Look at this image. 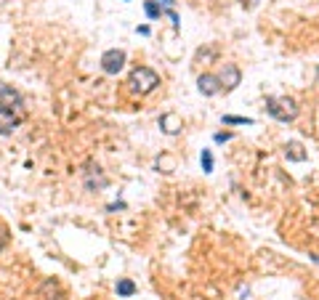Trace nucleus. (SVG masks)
<instances>
[{"label": "nucleus", "mask_w": 319, "mask_h": 300, "mask_svg": "<svg viewBox=\"0 0 319 300\" xmlns=\"http://www.w3.org/2000/svg\"><path fill=\"white\" fill-rule=\"evenodd\" d=\"M239 3H242L245 8H255V6H258V3H261V0H239Z\"/></svg>", "instance_id": "18"}, {"label": "nucleus", "mask_w": 319, "mask_h": 300, "mask_svg": "<svg viewBox=\"0 0 319 300\" xmlns=\"http://www.w3.org/2000/svg\"><path fill=\"white\" fill-rule=\"evenodd\" d=\"M83 183H85L88 192H99V189H107V186H109V178L104 176V170H101L99 165L91 162V165L83 170Z\"/></svg>", "instance_id": "4"}, {"label": "nucleus", "mask_w": 319, "mask_h": 300, "mask_svg": "<svg viewBox=\"0 0 319 300\" xmlns=\"http://www.w3.org/2000/svg\"><path fill=\"white\" fill-rule=\"evenodd\" d=\"M115 210H125V202H109L107 204V213H115Z\"/></svg>", "instance_id": "16"}, {"label": "nucleus", "mask_w": 319, "mask_h": 300, "mask_svg": "<svg viewBox=\"0 0 319 300\" xmlns=\"http://www.w3.org/2000/svg\"><path fill=\"white\" fill-rule=\"evenodd\" d=\"M234 136L229 133V130H218L216 136H213V141H216V144H226V141H232Z\"/></svg>", "instance_id": "15"}, {"label": "nucleus", "mask_w": 319, "mask_h": 300, "mask_svg": "<svg viewBox=\"0 0 319 300\" xmlns=\"http://www.w3.org/2000/svg\"><path fill=\"white\" fill-rule=\"evenodd\" d=\"M144 13H147V19H160V16H165V8L157 3V0H144Z\"/></svg>", "instance_id": "11"}, {"label": "nucleus", "mask_w": 319, "mask_h": 300, "mask_svg": "<svg viewBox=\"0 0 319 300\" xmlns=\"http://www.w3.org/2000/svg\"><path fill=\"white\" fill-rule=\"evenodd\" d=\"M125 61H128V53L122 48H109V51L101 53L99 64H101V72L104 74H120L122 67H125Z\"/></svg>", "instance_id": "3"}, {"label": "nucleus", "mask_w": 319, "mask_h": 300, "mask_svg": "<svg viewBox=\"0 0 319 300\" xmlns=\"http://www.w3.org/2000/svg\"><path fill=\"white\" fill-rule=\"evenodd\" d=\"M128 88L136 96H149L160 88V74L152 67H136L131 74H128Z\"/></svg>", "instance_id": "1"}, {"label": "nucleus", "mask_w": 319, "mask_h": 300, "mask_svg": "<svg viewBox=\"0 0 319 300\" xmlns=\"http://www.w3.org/2000/svg\"><path fill=\"white\" fill-rule=\"evenodd\" d=\"M136 282L133 279H128V276H122V279H117V284H115V292H117V297H133L136 295Z\"/></svg>", "instance_id": "10"}, {"label": "nucleus", "mask_w": 319, "mask_h": 300, "mask_svg": "<svg viewBox=\"0 0 319 300\" xmlns=\"http://www.w3.org/2000/svg\"><path fill=\"white\" fill-rule=\"evenodd\" d=\"M316 83H319V67H316Z\"/></svg>", "instance_id": "20"}, {"label": "nucleus", "mask_w": 319, "mask_h": 300, "mask_svg": "<svg viewBox=\"0 0 319 300\" xmlns=\"http://www.w3.org/2000/svg\"><path fill=\"white\" fill-rule=\"evenodd\" d=\"M253 117H239V115H223V125H253Z\"/></svg>", "instance_id": "14"}, {"label": "nucleus", "mask_w": 319, "mask_h": 300, "mask_svg": "<svg viewBox=\"0 0 319 300\" xmlns=\"http://www.w3.org/2000/svg\"><path fill=\"white\" fill-rule=\"evenodd\" d=\"M197 90L202 93V96H218V93L223 90L221 77L218 74H210V72H202L197 77Z\"/></svg>", "instance_id": "6"}, {"label": "nucleus", "mask_w": 319, "mask_h": 300, "mask_svg": "<svg viewBox=\"0 0 319 300\" xmlns=\"http://www.w3.org/2000/svg\"><path fill=\"white\" fill-rule=\"evenodd\" d=\"M300 149H303L300 144L290 141V144L285 146V157H287V160H293V162H303V160H306V152H300Z\"/></svg>", "instance_id": "12"}, {"label": "nucleus", "mask_w": 319, "mask_h": 300, "mask_svg": "<svg viewBox=\"0 0 319 300\" xmlns=\"http://www.w3.org/2000/svg\"><path fill=\"white\" fill-rule=\"evenodd\" d=\"M0 104L16 109V112H22V109H24V96L16 88H11V85H0Z\"/></svg>", "instance_id": "8"}, {"label": "nucleus", "mask_w": 319, "mask_h": 300, "mask_svg": "<svg viewBox=\"0 0 319 300\" xmlns=\"http://www.w3.org/2000/svg\"><path fill=\"white\" fill-rule=\"evenodd\" d=\"M181 117L175 112H165L163 117H160V130H163L165 136H179L181 133Z\"/></svg>", "instance_id": "9"}, {"label": "nucleus", "mask_w": 319, "mask_h": 300, "mask_svg": "<svg viewBox=\"0 0 319 300\" xmlns=\"http://www.w3.org/2000/svg\"><path fill=\"white\" fill-rule=\"evenodd\" d=\"M19 125H22V112L0 104V136H11Z\"/></svg>", "instance_id": "5"}, {"label": "nucleus", "mask_w": 319, "mask_h": 300, "mask_svg": "<svg viewBox=\"0 0 319 300\" xmlns=\"http://www.w3.org/2000/svg\"><path fill=\"white\" fill-rule=\"evenodd\" d=\"M136 32H138V35H144V38H147V35L152 32V29H149V24H141V27H136Z\"/></svg>", "instance_id": "17"}, {"label": "nucleus", "mask_w": 319, "mask_h": 300, "mask_svg": "<svg viewBox=\"0 0 319 300\" xmlns=\"http://www.w3.org/2000/svg\"><path fill=\"white\" fill-rule=\"evenodd\" d=\"M221 85H223V90H234L239 83H242V72H239V67L237 64H223V69H221Z\"/></svg>", "instance_id": "7"}, {"label": "nucleus", "mask_w": 319, "mask_h": 300, "mask_svg": "<svg viewBox=\"0 0 319 300\" xmlns=\"http://www.w3.org/2000/svg\"><path fill=\"white\" fill-rule=\"evenodd\" d=\"M157 3L163 6V8H173V3H175V0H157Z\"/></svg>", "instance_id": "19"}, {"label": "nucleus", "mask_w": 319, "mask_h": 300, "mask_svg": "<svg viewBox=\"0 0 319 300\" xmlns=\"http://www.w3.org/2000/svg\"><path fill=\"white\" fill-rule=\"evenodd\" d=\"M200 165H202V173H213V152L210 149H202Z\"/></svg>", "instance_id": "13"}, {"label": "nucleus", "mask_w": 319, "mask_h": 300, "mask_svg": "<svg viewBox=\"0 0 319 300\" xmlns=\"http://www.w3.org/2000/svg\"><path fill=\"white\" fill-rule=\"evenodd\" d=\"M266 112L277 122H293L298 117V104L293 96H269L266 99Z\"/></svg>", "instance_id": "2"}]
</instances>
